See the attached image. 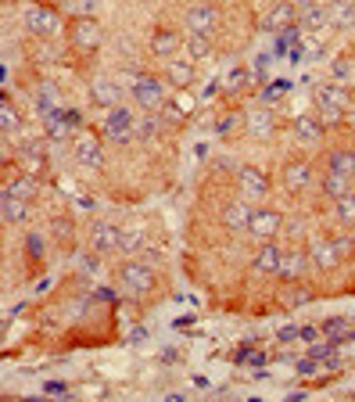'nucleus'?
Returning a JSON list of instances; mask_svg holds the SVG:
<instances>
[{
	"mask_svg": "<svg viewBox=\"0 0 355 402\" xmlns=\"http://www.w3.org/2000/svg\"><path fill=\"white\" fill-rule=\"evenodd\" d=\"M298 337H302V342H312V337H316V330H312V327H302Z\"/></svg>",
	"mask_w": 355,
	"mask_h": 402,
	"instance_id": "nucleus-41",
	"label": "nucleus"
},
{
	"mask_svg": "<svg viewBox=\"0 0 355 402\" xmlns=\"http://www.w3.org/2000/svg\"><path fill=\"white\" fill-rule=\"evenodd\" d=\"M58 112V87L54 83H44V87L36 90V115H54Z\"/></svg>",
	"mask_w": 355,
	"mask_h": 402,
	"instance_id": "nucleus-20",
	"label": "nucleus"
},
{
	"mask_svg": "<svg viewBox=\"0 0 355 402\" xmlns=\"http://www.w3.org/2000/svg\"><path fill=\"white\" fill-rule=\"evenodd\" d=\"M90 97H94V104H101V108H115L119 104V87L112 79H94V87H90Z\"/></svg>",
	"mask_w": 355,
	"mask_h": 402,
	"instance_id": "nucleus-17",
	"label": "nucleus"
},
{
	"mask_svg": "<svg viewBox=\"0 0 355 402\" xmlns=\"http://www.w3.org/2000/svg\"><path fill=\"white\" fill-rule=\"evenodd\" d=\"M291 4H280V8H273L266 15V29H277V26H284V29H291Z\"/></svg>",
	"mask_w": 355,
	"mask_h": 402,
	"instance_id": "nucleus-30",
	"label": "nucleus"
},
{
	"mask_svg": "<svg viewBox=\"0 0 355 402\" xmlns=\"http://www.w3.org/2000/svg\"><path fill=\"white\" fill-rule=\"evenodd\" d=\"M284 256H287V251H284L280 244H273V241H262V248H259V256H255L252 269H255V273H262V277H280Z\"/></svg>",
	"mask_w": 355,
	"mask_h": 402,
	"instance_id": "nucleus-8",
	"label": "nucleus"
},
{
	"mask_svg": "<svg viewBox=\"0 0 355 402\" xmlns=\"http://www.w3.org/2000/svg\"><path fill=\"white\" fill-rule=\"evenodd\" d=\"M330 26H334V29L355 26V4H348V0H338V4L330 8Z\"/></svg>",
	"mask_w": 355,
	"mask_h": 402,
	"instance_id": "nucleus-22",
	"label": "nucleus"
},
{
	"mask_svg": "<svg viewBox=\"0 0 355 402\" xmlns=\"http://www.w3.org/2000/svg\"><path fill=\"white\" fill-rule=\"evenodd\" d=\"M316 108H320V115H323L327 122H338V119L345 115V108H348V97H345L341 87L327 83V87L316 90Z\"/></svg>",
	"mask_w": 355,
	"mask_h": 402,
	"instance_id": "nucleus-5",
	"label": "nucleus"
},
{
	"mask_svg": "<svg viewBox=\"0 0 355 402\" xmlns=\"http://www.w3.org/2000/svg\"><path fill=\"white\" fill-rule=\"evenodd\" d=\"M302 273H305V251H287L284 266H280V277L284 280H298Z\"/></svg>",
	"mask_w": 355,
	"mask_h": 402,
	"instance_id": "nucleus-23",
	"label": "nucleus"
},
{
	"mask_svg": "<svg viewBox=\"0 0 355 402\" xmlns=\"http://www.w3.org/2000/svg\"><path fill=\"white\" fill-rule=\"evenodd\" d=\"M140 248H144V234H140V230H122V234H119V251L137 256Z\"/></svg>",
	"mask_w": 355,
	"mask_h": 402,
	"instance_id": "nucleus-29",
	"label": "nucleus"
},
{
	"mask_svg": "<svg viewBox=\"0 0 355 402\" xmlns=\"http://www.w3.org/2000/svg\"><path fill=\"white\" fill-rule=\"evenodd\" d=\"M47 392H51V395H61V392H65V385H58V380H51V385H47Z\"/></svg>",
	"mask_w": 355,
	"mask_h": 402,
	"instance_id": "nucleus-43",
	"label": "nucleus"
},
{
	"mask_svg": "<svg viewBox=\"0 0 355 402\" xmlns=\"http://www.w3.org/2000/svg\"><path fill=\"white\" fill-rule=\"evenodd\" d=\"M119 234H122L119 226L97 223L94 234H90V251H94V256H112V251H119Z\"/></svg>",
	"mask_w": 355,
	"mask_h": 402,
	"instance_id": "nucleus-11",
	"label": "nucleus"
},
{
	"mask_svg": "<svg viewBox=\"0 0 355 402\" xmlns=\"http://www.w3.org/2000/svg\"><path fill=\"white\" fill-rule=\"evenodd\" d=\"M341 327H345V320H327V324H323V330H327V334H334V330H341Z\"/></svg>",
	"mask_w": 355,
	"mask_h": 402,
	"instance_id": "nucleus-40",
	"label": "nucleus"
},
{
	"mask_svg": "<svg viewBox=\"0 0 355 402\" xmlns=\"http://www.w3.org/2000/svg\"><path fill=\"white\" fill-rule=\"evenodd\" d=\"M312 183V169L309 162H291L287 173H284V187L291 190V194H302V190Z\"/></svg>",
	"mask_w": 355,
	"mask_h": 402,
	"instance_id": "nucleus-14",
	"label": "nucleus"
},
{
	"mask_svg": "<svg viewBox=\"0 0 355 402\" xmlns=\"http://www.w3.org/2000/svg\"><path fill=\"white\" fill-rule=\"evenodd\" d=\"M8 190H15L18 198H29V194H33V180H18V183H8Z\"/></svg>",
	"mask_w": 355,
	"mask_h": 402,
	"instance_id": "nucleus-34",
	"label": "nucleus"
},
{
	"mask_svg": "<svg viewBox=\"0 0 355 402\" xmlns=\"http://www.w3.org/2000/svg\"><path fill=\"white\" fill-rule=\"evenodd\" d=\"M72 44L83 47V51H97L101 47V26L94 22L90 15H83L72 22Z\"/></svg>",
	"mask_w": 355,
	"mask_h": 402,
	"instance_id": "nucleus-10",
	"label": "nucleus"
},
{
	"mask_svg": "<svg viewBox=\"0 0 355 402\" xmlns=\"http://www.w3.org/2000/svg\"><path fill=\"white\" fill-rule=\"evenodd\" d=\"M22 22H26V29H29V33H36V36H51V33H58V29H61V18H58V11H51V8H40V4L26 8Z\"/></svg>",
	"mask_w": 355,
	"mask_h": 402,
	"instance_id": "nucleus-7",
	"label": "nucleus"
},
{
	"mask_svg": "<svg viewBox=\"0 0 355 402\" xmlns=\"http://www.w3.org/2000/svg\"><path fill=\"white\" fill-rule=\"evenodd\" d=\"M183 44H180V36L173 33V29H158L155 33V40H151V51L158 54V58H165V61H169V58H176V51H180Z\"/></svg>",
	"mask_w": 355,
	"mask_h": 402,
	"instance_id": "nucleus-18",
	"label": "nucleus"
},
{
	"mask_svg": "<svg viewBox=\"0 0 355 402\" xmlns=\"http://www.w3.org/2000/svg\"><path fill=\"white\" fill-rule=\"evenodd\" d=\"M280 230H284V216L273 212V208H255L252 223H248V234H252L255 241H273Z\"/></svg>",
	"mask_w": 355,
	"mask_h": 402,
	"instance_id": "nucleus-6",
	"label": "nucleus"
},
{
	"mask_svg": "<svg viewBox=\"0 0 355 402\" xmlns=\"http://www.w3.org/2000/svg\"><path fill=\"white\" fill-rule=\"evenodd\" d=\"M158 126H162V122H155V119H151V122H137V133H140L144 140H151V137L158 133Z\"/></svg>",
	"mask_w": 355,
	"mask_h": 402,
	"instance_id": "nucleus-33",
	"label": "nucleus"
},
{
	"mask_svg": "<svg viewBox=\"0 0 355 402\" xmlns=\"http://www.w3.org/2000/svg\"><path fill=\"white\" fill-rule=\"evenodd\" d=\"M76 162L87 165V169H101V165H104V147H101V140H94V137L79 140V144H76Z\"/></svg>",
	"mask_w": 355,
	"mask_h": 402,
	"instance_id": "nucleus-13",
	"label": "nucleus"
},
{
	"mask_svg": "<svg viewBox=\"0 0 355 402\" xmlns=\"http://www.w3.org/2000/svg\"><path fill=\"white\" fill-rule=\"evenodd\" d=\"M302 26H305V33H316V29L330 26V8H323V4L305 8V11H302Z\"/></svg>",
	"mask_w": 355,
	"mask_h": 402,
	"instance_id": "nucleus-21",
	"label": "nucleus"
},
{
	"mask_svg": "<svg viewBox=\"0 0 355 402\" xmlns=\"http://www.w3.org/2000/svg\"><path fill=\"white\" fill-rule=\"evenodd\" d=\"M133 133H137V115L130 108H122V104L108 108V115H104V137L108 140H126Z\"/></svg>",
	"mask_w": 355,
	"mask_h": 402,
	"instance_id": "nucleus-4",
	"label": "nucleus"
},
{
	"mask_svg": "<svg viewBox=\"0 0 355 402\" xmlns=\"http://www.w3.org/2000/svg\"><path fill=\"white\" fill-rule=\"evenodd\" d=\"M252 216H255V208H252V201H248V198L230 201V205L223 208V223H226V230H234V234H248V223H252Z\"/></svg>",
	"mask_w": 355,
	"mask_h": 402,
	"instance_id": "nucleus-9",
	"label": "nucleus"
},
{
	"mask_svg": "<svg viewBox=\"0 0 355 402\" xmlns=\"http://www.w3.org/2000/svg\"><path fill=\"white\" fill-rule=\"evenodd\" d=\"M295 4H302V8H316L320 0H295Z\"/></svg>",
	"mask_w": 355,
	"mask_h": 402,
	"instance_id": "nucleus-45",
	"label": "nucleus"
},
{
	"mask_svg": "<svg viewBox=\"0 0 355 402\" xmlns=\"http://www.w3.org/2000/svg\"><path fill=\"white\" fill-rule=\"evenodd\" d=\"M330 169L352 180V176H355V155H352V151H334V155H330Z\"/></svg>",
	"mask_w": 355,
	"mask_h": 402,
	"instance_id": "nucleus-27",
	"label": "nucleus"
},
{
	"mask_svg": "<svg viewBox=\"0 0 355 402\" xmlns=\"http://www.w3.org/2000/svg\"><path fill=\"white\" fill-rule=\"evenodd\" d=\"M338 219H341V226L355 230V194H352V190L345 198H338Z\"/></svg>",
	"mask_w": 355,
	"mask_h": 402,
	"instance_id": "nucleus-28",
	"label": "nucleus"
},
{
	"mask_svg": "<svg viewBox=\"0 0 355 402\" xmlns=\"http://www.w3.org/2000/svg\"><path fill=\"white\" fill-rule=\"evenodd\" d=\"M65 126H69V133H76L79 126H83V112H76V108H69L65 112Z\"/></svg>",
	"mask_w": 355,
	"mask_h": 402,
	"instance_id": "nucleus-35",
	"label": "nucleus"
},
{
	"mask_svg": "<svg viewBox=\"0 0 355 402\" xmlns=\"http://www.w3.org/2000/svg\"><path fill=\"white\" fill-rule=\"evenodd\" d=\"M140 262H148V266L155 269V266L162 262V251H155V248H144V251H140Z\"/></svg>",
	"mask_w": 355,
	"mask_h": 402,
	"instance_id": "nucleus-36",
	"label": "nucleus"
},
{
	"mask_svg": "<svg viewBox=\"0 0 355 402\" xmlns=\"http://www.w3.org/2000/svg\"><path fill=\"white\" fill-rule=\"evenodd\" d=\"M323 194L334 198V201L345 198L348 194V176H341V173H334V169H330V173L323 176Z\"/></svg>",
	"mask_w": 355,
	"mask_h": 402,
	"instance_id": "nucleus-25",
	"label": "nucleus"
},
{
	"mask_svg": "<svg viewBox=\"0 0 355 402\" xmlns=\"http://www.w3.org/2000/svg\"><path fill=\"white\" fill-rule=\"evenodd\" d=\"M291 337H298V330H295V327H287V330H280V342H291Z\"/></svg>",
	"mask_w": 355,
	"mask_h": 402,
	"instance_id": "nucleus-42",
	"label": "nucleus"
},
{
	"mask_svg": "<svg viewBox=\"0 0 355 402\" xmlns=\"http://www.w3.org/2000/svg\"><path fill=\"white\" fill-rule=\"evenodd\" d=\"M183 51H187V58H191V61H201V58H208V51H212V47H208V36H191V33H187Z\"/></svg>",
	"mask_w": 355,
	"mask_h": 402,
	"instance_id": "nucleus-26",
	"label": "nucleus"
},
{
	"mask_svg": "<svg viewBox=\"0 0 355 402\" xmlns=\"http://www.w3.org/2000/svg\"><path fill=\"white\" fill-rule=\"evenodd\" d=\"M97 4H101V0H83V11H87V15H90V11H94Z\"/></svg>",
	"mask_w": 355,
	"mask_h": 402,
	"instance_id": "nucleus-44",
	"label": "nucleus"
},
{
	"mask_svg": "<svg viewBox=\"0 0 355 402\" xmlns=\"http://www.w3.org/2000/svg\"><path fill=\"white\" fill-rule=\"evenodd\" d=\"M40 248H44V237L33 234V237H29V251H33V256H40Z\"/></svg>",
	"mask_w": 355,
	"mask_h": 402,
	"instance_id": "nucleus-39",
	"label": "nucleus"
},
{
	"mask_svg": "<svg viewBox=\"0 0 355 402\" xmlns=\"http://www.w3.org/2000/svg\"><path fill=\"white\" fill-rule=\"evenodd\" d=\"M309 259L316 262L320 269H334V262L341 259V248H338V241H327V237H323V241H316V244H312Z\"/></svg>",
	"mask_w": 355,
	"mask_h": 402,
	"instance_id": "nucleus-15",
	"label": "nucleus"
},
{
	"mask_svg": "<svg viewBox=\"0 0 355 402\" xmlns=\"http://www.w3.org/2000/svg\"><path fill=\"white\" fill-rule=\"evenodd\" d=\"M26 212H29L26 198H18L15 190H4V223H8V226H18V223L26 219Z\"/></svg>",
	"mask_w": 355,
	"mask_h": 402,
	"instance_id": "nucleus-19",
	"label": "nucleus"
},
{
	"mask_svg": "<svg viewBox=\"0 0 355 402\" xmlns=\"http://www.w3.org/2000/svg\"><path fill=\"white\" fill-rule=\"evenodd\" d=\"M269 126H273V115H269V112L248 115V130H252L255 137H269Z\"/></svg>",
	"mask_w": 355,
	"mask_h": 402,
	"instance_id": "nucleus-31",
	"label": "nucleus"
},
{
	"mask_svg": "<svg viewBox=\"0 0 355 402\" xmlns=\"http://www.w3.org/2000/svg\"><path fill=\"white\" fill-rule=\"evenodd\" d=\"M165 72H169V79L176 83V87H191L194 61H191V58H169V61H165Z\"/></svg>",
	"mask_w": 355,
	"mask_h": 402,
	"instance_id": "nucleus-16",
	"label": "nucleus"
},
{
	"mask_svg": "<svg viewBox=\"0 0 355 402\" xmlns=\"http://www.w3.org/2000/svg\"><path fill=\"white\" fill-rule=\"evenodd\" d=\"M119 284L126 287L130 294H144V291H151L155 287V269L148 266V262H126L119 269Z\"/></svg>",
	"mask_w": 355,
	"mask_h": 402,
	"instance_id": "nucleus-1",
	"label": "nucleus"
},
{
	"mask_svg": "<svg viewBox=\"0 0 355 402\" xmlns=\"http://www.w3.org/2000/svg\"><path fill=\"white\" fill-rule=\"evenodd\" d=\"M302 230H305L302 219H291V223H287V234H291V237H302Z\"/></svg>",
	"mask_w": 355,
	"mask_h": 402,
	"instance_id": "nucleus-38",
	"label": "nucleus"
},
{
	"mask_svg": "<svg viewBox=\"0 0 355 402\" xmlns=\"http://www.w3.org/2000/svg\"><path fill=\"white\" fill-rule=\"evenodd\" d=\"M130 90H133V101L140 104V108H148V112H155V108L165 104V87H162V79H155V76H137Z\"/></svg>",
	"mask_w": 355,
	"mask_h": 402,
	"instance_id": "nucleus-2",
	"label": "nucleus"
},
{
	"mask_svg": "<svg viewBox=\"0 0 355 402\" xmlns=\"http://www.w3.org/2000/svg\"><path fill=\"white\" fill-rule=\"evenodd\" d=\"M284 94H287V83L280 79V83H273V87H269V90H266V101H280Z\"/></svg>",
	"mask_w": 355,
	"mask_h": 402,
	"instance_id": "nucleus-37",
	"label": "nucleus"
},
{
	"mask_svg": "<svg viewBox=\"0 0 355 402\" xmlns=\"http://www.w3.org/2000/svg\"><path fill=\"white\" fill-rule=\"evenodd\" d=\"M237 180H241V190H244V198H248V201H262V198L269 194V180L259 173V169H252V165L241 169Z\"/></svg>",
	"mask_w": 355,
	"mask_h": 402,
	"instance_id": "nucleus-12",
	"label": "nucleus"
},
{
	"mask_svg": "<svg viewBox=\"0 0 355 402\" xmlns=\"http://www.w3.org/2000/svg\"><path fill=\"white\" fill-rule=\"evenodd\" d=\"M183 22H187V33L191 36H212L219 26V11L212 4H194V8H187Z\"/></svg>",
	"mask_w": 355,
	"mask_h": 402,
	"instance_id": "nucleus-3",
	"label": "nucleus"
},
{
	"mask_svg": "<svg viewBox=\"0 0 355 402\" xmlns=\"http://www.w3.org/2000/svg\"><path fill=\"white\" fill-rule=\"evenodd\" d=\"M295 133L305 140V144H320L323 140V126L316 122V119H309V115H302L298 122H295Z\"/></svg>",
	"mask_w": 355,
	"mask_h": 402,
	"instance_id": "nucleus-24",
	"label": "nucleus"
},
{
	"mask_svg": "<svg viewBox=\"0 0 355 402\" xmlns=\"http://www.w3.org/2000/svg\"><path fill=\"white\" fill-rule=\"evenodd\" d=\"M18 126H22V119H18V112L11 108V104H4V133L11 137V133L18 130Z\"/></svg>",
	"mask_w": 355,
	"mask_h": 402,
	"instance_id": "nucleus-32",
	"label": "nucleus"
}]
</instances>
